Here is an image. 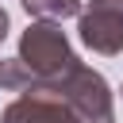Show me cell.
Instances as JSON below:
<instances>
[{
  "label": "cell",
  "instance_id": "cell-1",
  "mask_svg": "<svg viewBox=\"0 0 123 123\" xmlns=\"http://www.w3.org/2000/svg\"><path fill=\"white\" fill-rule=\"evenodd\" d=\"M15 58L31 69L35 85L38 81H58L65 69H73L81 62L73 54V46H69V38H65L58 19H31L27 31L19 35V54Z\"/></svg>",
  "mask_w": 123,
  "mask_h": 123
},
{
  "label": "cell",
  "instance_id": "cell-2",
  "mask_svg": "<svg viewBox=\"0 0 123 123\" xmlns=\"http://www.w3.org/2000/svg\"><path fill=\"white\" fill-rule=\"evenodd\" d=\"M38 85H54L77 111L81 123H115V96H111V85L88 69L85 62H77L73 69H65L58 81H38Z\"/></svg>",
  "mask_w": 123,
  "mask_h": 123
},
{
  "label": "cell",
  "instance_id": "cell-3",
  "mask_svg": "<svg viewBox=\"0 0 123 123\" xmlns=\"http://www.w3.org/2000/svg\"><path fill=\"white\" fill-rule=\"evenodd\" d=\"M77 35L92 54H123V0H85L77 15Z\"/></svg>",
  "mask_w": 123,
  "mask_h": 123
},
{
  "label": "cell",
  "instance_id": "cell-4",
  "mask_svg": "<svg viewBox=\"0 0 123 123\" xmlns=\"http://www.w3.org/2000/svg\"><path fill=\"white\" fill-rule=\"evenodd\" d=\"M0 123H81V119L54 85H31L0 111Z\"/></svg>",
  "mask_w": 123,
  "mask_h": 123
},
{
  "label": "cell",
  "instance_id": "cell-5",
  "mask_svg": "<svg viewBox=\"0 0 123 123\" xmlns=\"http://www.w3.org/2000/svg\"><path fill=\"white\" fill-rule=\"evenodd\" d=\"M23 12L31 19H69V15H81V4L85 0H19Z\"/></svg>",
  "mask_w": 123,
  "mask_h": 123
},
{
  "label": "cell",
  "instance_id": "cell-6",
  "mask_svg": "<svg viewBox=\"0 0 123 123\" xmlns=\"http://www.w3.org/2000/svg\"><path fill=\"white\" fill-rule=\"evenodd\" d=\"M31 85H35V77H31V69H27L19 58H4V62H0V88L23 92V88H31Z\"/></svg>",
  "mask_w": 123,
  "mask_h": 123
},
{
  "label": "cell",
  "instance_id": "cell-7",
  "mask_svg": "<svg viewBox=\"0 0 123 123\" xmlns=\"http://www.w3.org/2000/svg\"><path fill=\"white\" fill-rule=\"evenodd\" d=\"M8 31H12V23H8V12H4V8H0V42H4V38H8Z\"/></svg>",
  "mask_w": 123,
  "mask_h": 123
},
{
  "label": "cell",
  "instance_id": "cell-8",
  "mask_svg": "<svg viewBox=\"0 0 123 123\" xmlns=\"http://www.w3.org/2000/svg\"><path fill=\"white\" fill-rule=\"evenodd\" d=\"M119 92H123V88H119Z\"/></svg>",
  "mask_w": 123,
  "mask_h": 123
},
{
  "label": "cell",
  "instance_id": "cell-9",
  "mask_svg": "<svg viewBox=\"0 0 123 123\" xmlns=\"http://www.w3.org/2000/svg\"><path fill=\"white\" fill-rule=\"evenodd\" d=\"M0 62H4V58H0Z\"/></svg>",
  "mask_w": 123,
  "mask_h": 123
}]
</instances>
